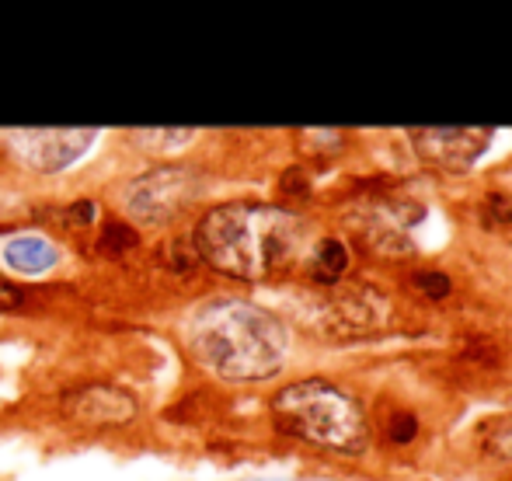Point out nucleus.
Masks as SVG:
<instances>
[{
	"label": "nucleus",
	"instance_id": "nucleus-1",
	"mask_svg": "<svg viewBox=\"0 0 512 481\" xmlns=\"http://www.w3.org/2000/svg\"><path fill=\"white\" fill-rule=\"evenodd\" d=\"M196 255L220 276L269 283L290 272L307 251V224L293 210L255 199L213 206L199 220Z\"/></svg>",
	"mask_w": 512,
	"mask_h": 481
},
{
	"label": "nucleus",
	"instance_id": "nucleus-2",
	"mask_svg": "<svg viewBox=\"0 0 512 481\" xmlns=\"http://www.w3.org/2000/svg\"><path fill=\"white\" fill-rule=\"evenodd\" d=\"M192 360L227 384H258L283 373L290 360V328L265 307L220 297L196 307L185 325Z\"/></svg>",
	"mask_w": 512,
	"mask_h": 481
},
{
	"label": "nucleus",
	"instance_id": "nucleus-3",
	"mask_svg": "<svg viewBox=\"0 0 512 481\" xmlns=\"http://www.w3.org/2000/svg\"><path fill=\"white\" fill-rule=\"evenodd\" d=\"M272 419L286 436L321 447L328 454L359 457L370 450V422L352 391L324 377L286 384L272 398Z\"/></svg>",
	"mask_w": 512,
	"mask_h": 481
},
{
	"label": "nucleus",
	"instance_id": "nucleus-4",
	"mask_svg": "<svg viewBox=\"0 0 512 481\" xmlns=\"http://www.w3.org/2000/svg\"><path fill=\"white\" fill-rule=\"evenodd\" d=\"M199 178L182 164H161L136 175L122 192V210L143 227H164L196 199Z\"/></svg>",
	"mask_w": 512,
	"mask_h": 481
},
{
	"label": "nucleus",
	"instance_id": "nucleus-5",
	"mask_svg": "<svg viewBox=\"0 0 512 481\" xmlns=\"http://www.w3.org/2000/svg\"><path fill=\"white\" fill-rule=\"evenodd\" d=\"M11 154L39 175H60L98 140V129H21L11 133Z\"/></svg>",
	"mask_w": 512,
	"mask_h": 481
},
{
	"label": "nucleus",
	"instance_id": "nucleus-6",
	"mask_svg": "<svg viewBox=\"0 0 512 481\" xmlns=\"http://www.w3.org/2000/svg\"><path fill=\"white\" fill-rule=\"evenodd\" d=\"M492 129H411V147L429 168L464 175L488 154Z\"/></svg>",
	"mask_w": 512,
	"mask_h": 481
},
{
	"label": "nucleus",
	"instance_id": "nucleus-7",
	"mask_svg": "<svg viewBox=\"0 0 512 481\" xmlns=\"http://www.w3.org/2000/svg\"><path fill=\"white\" fill-rule=\"evenodd\" d=\"M67 412L81 426H129L140 405L133 394L115 384H88L67 401Z\"/></svg>",
	"mask_w": 512,
	"mask_h": 481
},
{
	"label": "nucleus",
	"instance_id": "nucleus-8",
	"mask_svg": "<svg viewBox=\"0 0 512 481\" xmlns=\"http://www.w3.org/2000/svg\"><path fill=\"white\" fill-rule=\"evenodd\" d=\"M4 265L18 276H46L60 265V248L42 234H14L4 241Z\"/></svg>",
	"mask_w": 512,
	"mask_h": 481
},
{
	"label": "nucleus",
	"instance_id": "nucleus-9",
	"mask_svg": "<svg viewBox=\"0 0 512 481\" xmlns=\"http://www.w3.org/2000/svg\"><path fill=\"white\" fill-rule=\"evenodd\" d=\"M307 265L314 283H338L345 276V269H349V248L338 238H321L317 248L307 255Z\"/></svg>",
	"mask_w": 512,
	"mask_h": 481
},
{
	"label": "nucleus",
	"instance_id": "nucleus-10",
	"mask_svg": "<svg viewBox=\"0 0 512 481\" xmlns=\"http://www.w3.org/2000/svg\"><path fill=\"white\" fill-rule=\"evenodd\" d=\"M136 244H140V231L126 220H105L102 231H98V255L105 258H122Z\"/></svg>",
	"mask_w": 512,
	"mask_h": 481
},
{
	"label": "nucleus",
	"instance_id": "nucleus-11",
	"mask_svg": "<svg viewBox=\"0 0 512 481\" xmlns=\"http://www.w3.org/2000/svg\"><path fill=\"white\" fill-rule=\"evenodd\" d=\"M129 140L147 154H164V150H178L196 140V129H133Z\"/></svg>",
	"mask_w": 512,
	"mask_h": 481
},
{
	"label": "nucleus",
	"instance_id": "nucleus-12",
	"mask_svg": "<svg viewBox=\"0 0 512 481\" xmlns=\"http://www.w3.org/2000/svg\"><path fill=\"white\" fill-rule=\"evenodd\" d=\"M411 290L422 293L425 300H446L453 293V279L443 269H415L408 276Z\"/></svg>",
	"mask_w": 512,
	"mask_h": 481
},
{
	"label": "nucleus",
	"instance_id": "nucleus-13",
	"mask_svg": "<svg viewBox=\"0 0 512 481\" xmlns=\"http://www.w3.org/2000/svg\"><path fill=\"white\" fill-rule=\"evenodd\" d=\"M384 436H387V443H394V447H408V443H415L418 415L408 412V408L391 412V415H387V422H384Z\"/></svg>",
	"mask_w": 512,
	"mask_h": 481
},
{
	"label": "nucleus",
	"instance_id": "nucleus-14",
	"mask_svg": "<svg viewBox=\"0 0 512 481\" xmlns=\"http://www.w3.org/2000/svg\"><path fill=\"white\" fill-rule=\"evenodd\" d=\"M481 217L488 227H512V196L506 192H488L485 206H481Z\"/></svg>",
	"mask_w": 512,
	"mask_h": 481
},
{
	"label": "nucleus",
	"instance_id": "nucleus-15",
	"mask_svg": "<svg viewBox=\"0 0 512 481\" xmlns=\"http://www.w3.org/2000/svg\"><path fill=\"white\" fill-rule=\"evenodd\" d=\"M25 307V293L0 276V314H18Z\"/></svg>",
	"mask_w": 512,
	"mask_h": 481
},
{
	"label": "nucleus",
	"instance_id": "nucleus-16",
	"mask_svg": "<svg viewBox=\"0 0 512 481\" xmlns=\"http://www.w3.org/2000/svg\"><path fill=\"white\" fill-rule=\"evenodd\" d=\"M95 213L98 210H95V203H91V199H77V203L70 206L67 213H63V220H67V224L77 231V227H88L91 220H95Z\"/></svg>",
	"mask_w": 512,
	"mask_h": 481
},
{
	"label": "nucleus",
	"instance_id": "nucleus-17",
	"mask_svg": "<svg viewBox=\"0 0 512 481\" xmlns=\"http://www.w3.org/2000/svg\"><path fill=\"white\" fill-rule=\"evenodd\" d=\"M488 450L512 461V422H502V426L492 429V436H488Z\"/></svg>",
	"mask_w": 512,
	"mask_h": 481
}]
</instances>
